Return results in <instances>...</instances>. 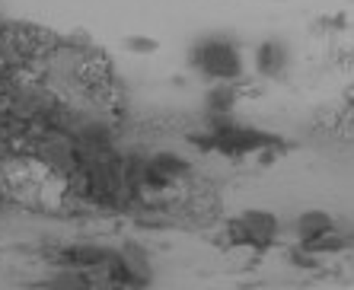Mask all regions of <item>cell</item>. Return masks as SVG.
<instances>
[{"label": "cell", "mask_w": 354, "mask_h": 290, "mask_svg": "<svg viewBox=\"0 0 354 290\" xmlns=\"http://www.w3.org/2000/svg\"><path fill=\"white\" fill-rule=\"evenodd\" d=\"M71 188L86 204L112 214H131L140 207V198L128 188L124 179V153L118 147L102 150H77V173Z\"/></svg>", "instance_id": "obj_1"}, {"label": "cell", "mask_w": 354, "mask_h": 290, "mask_svg": "<svg viewBox=\"0 0 354 290\" xmlns=\"http://www.w3.org/2000/svg\"><path fill=\"white\" fill-rule=\"evenodd\" d=\"M207 137H211V150L227 160H243L249 153H262V150H284L278 134L246 128L236 118H227L217 128H207Z\"/></svg>", "instance_id": "obj_2"}, {"label": "cell", "mask_w": 354, "mask_h": 290, "mask_svg": "<svg viewBox=\"0 0 354 290\" xmlns=\"http://www.w3.org/2000/svg\"><path fill=\"white\" fill-rule=\"evenodd\" d=\"M192 67L214 83H236L243 77V51L230 39H198L189 55Z\"/></svg>", "instance_id": "obj_3"}, {"label": "cell", "mask_w": 354, "mask_h": 290, "mask_svg": "<svg viewBox=\"0 0 354 290\" xmlns=\"http://www.w3.org/2000/svg\"><path fill=\"white\" fill-rule=\"evenodd\" d=\"M102 284H112V287H150L157 281V271H153V262H150V252L140 242H124L118 246V255L109 262V268L99 274Z\"/></svg>", "instance_id": "obj_4"}, {"label": "cell", "mask_w": 354, "mask_h": 290, "mask_svg": "<svg viewBox=\"0 0 354 290\" xmlns=\"http://www.w3.org/2000/svg\"><path fill=\"white\" fill-rule=\"evenodd\" d=\"M281 236V220L265 211V207H252V211H243L236 220L227 224V240L233 246H249V249H268L274 246Z\"/></svg>", "instance_id": "obj_5"}, {"label": "cell", "mask_w": 354, "mask_h": 290, "mask_svg": "<svg viewBox=\"0 0 354 290\" xmlns=\"http://www.w3.org/2000/svg\"><path fill=\"white\" fill-rule=\"evenodd\" d=\"M29 150L48 173L61 175L64 182H71L77 173V144L58 131H32L29 134Z\"/></svg>", "instance_id": "obj_6"}, {"label": "cell", "mask_w": 354, "mask_h": 290, "mask_svg": "<svg viewBox=\"0 0 354 290\" xmlns=\"http://www.w3.org/2000/svg\"><path fill=\"white\" fill-rule=\"evenodd\" d=\"M118 255V246H102V242H67L51 252L55 265H71V268H83V271L99 274L109 268V262Z\"/></svg>", "instance_id": "obj_7"}, {"label": "cell", "mask_w": 354, "mask_h": 290, "mask_svg": "<svg viewBox=\"0 0 354 290\" xmlns=\"http://www.w3.org/2000/svg\"><path fill=\"white\" fill-rule=\"evenodd\" d=\"M288 45L281 39H265L262 45L256 48V70L262 77H268V80H278V77H284V70H288Z\"/></svg>", "instance_id": "obj_8"}, {"label": "cell", "mask_w": 354, "mask_h": 290, "mask_svg": "<svg viewBox=\"0 0 354 290\" xmlns=\"http://www.w3.org/2000/svg\"><path fill=\"white\" fill-rule=\"evenodd\" d=\"M332 230H338V220L329 214V211H319V207L304 211V214L297 217V224H294L297 246H306V242L319 240V236H326V233H332Z\"/></svg>", "instance_id": "obj_9"}, {"label": "cell", "mask_w": 354, "mask_h": 290, "mask_svg": "<svg viewBox=\"0 0 354 290\" xmlns=\"http://www.w3.org/2000/svg\"><path fill=\"white\" fill-rule=\"evenodd\" d=\"M45 284L48 287H93V284H99V278L93 271H83V268H71V265H58V271L51 274V278H45Z\"/></svg>", "instance_id": "obj_10"}, {"label": "cell", "mask_w": 354, "mask_h": 290, "mask_svg": "<svg viewBox=\"0 0 354 290\" xmlns=\"http://www.w3.org/2000/svg\"><path fill=\"white\" fill-rule=\"evenodd\" d=\"M236 99H239V90L233 83H217V86L207 90L205 106H207V112H233Z\"/></svg>", "instance_id": "obj_11"}, {"label": "cell", "mask_w": 354, "mask_h": 290, "mask_svg": "<svg viewBox=\"0 0 354 290\" xmlns=\"http://www.w3.org/2000/svg\"><path fill=\"white\" fill-rule=\"evenodd\" d=\"M351 246V236L348 233H342V230H332V233H326V236H319V240H313V242H306V252H313V255H338V252H345V249Z\"/></svg>", "instance_id": "obj_12"}, {"label": "cell", "mask_w": 354, "mask_h": 290, "mask_svg": "<svg viewBox=\"0 0 354 290\" xmlns=\"http://www.w3.org/2000/svg\"><path fill=\"white\" fill-rule=\"evenodd\" d=\"M124 45H128V51H134V55H153V51H157V41L147 39V35H131Z\"/></svg>", "instance_id": "obj_13"}, {"label": "cell", "mask_w": 354, "mask_h": 290, "mask_svg": "<svg viewBox=\"0 0 354 290\" xmlns=\"http://www.w3.org/2000/svg\"><path fill=\"white\" fill-rule=\"evenodd\" d=\"M3 201H7V195H3V191H0V214H3Z\"/></svg>", "instance_id": "obj_14"}]
</instances>
